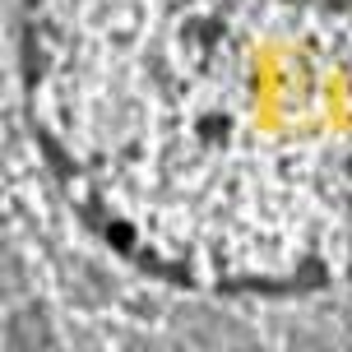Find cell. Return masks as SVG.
Instances as JSON below:
<instances>
[{
  "instance_id": "1",
  "label": "cell",
  "mask_w": 352,
  "mask_h": 352,
  "mask_svg": "<svg viewBox=\"0 0 352 352\" xmlns=\"http://www.w3.org/2000/svg\"><path fill=\"white\" fill-rule=\"evenodd\" d=\"M23 98L130 264L195 292L352 278V0H28Z\"/></svg>"
}]
</instances>
